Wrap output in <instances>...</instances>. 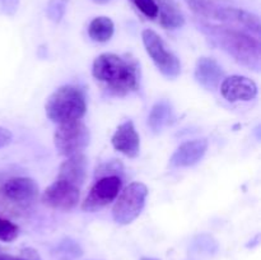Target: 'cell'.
Instances as JSON below:
<instances>
[{
	"instance_id": "6da1fadb",
	"label": "cell",
	"mask_w": 261,
	"mask_h": 260,
	"mask_svg": "<svg viewBox=\"0 0 261 260\" xmlns=\"http://www.w3.org/2000/svg\"><path fill=\"white\" fill-rule=\"evenodd\" d=\"M92 75L110 96L124 97L139 88L140 70L134 59L112 53L101 54L92 66Z\"/></svg>"
},
{
	"instance_id": "7a4b0ae2",
	"label": "cell",
	"mask_w": 261,
	"mask_h": 260,
	"mask_svg": "<svg viewBox=\"0 0 261 260\" xmlns=\"http://www.w3.org/2000/svg\"><path fill=\"white\" fill-rule=\"evenodd\" d=\"M200 27L214 45L231 55L237 63L255 71L260 70L261 46L257 38L227 25L201 23Z\"/></svg>"
},
{
	"instance_id": "3957f363",
	"label": "cell",
	"mask_w": 261,
	"mask_h": 260,
	"mask_svg": "<svg viewBox=\"0 0 261 260\" xmlns=\"http://www.w3.org/2000/svg\"><path fill=\"white\" fill-rule=\"evenodd\" d=\"M45 111L55 124L82 120L87 111V101L83 91L75 86H63L47 98Z\"/></svg>"
},
{
	"instance_id": "277c9868",
	"label": "cell",
	"mask_w": 261,
	"mask_h": 260,
	"mask_svg": "<svg viewBox=\"0 0 261 260\" xmlns=\"http://www.w3.org/2000/svg\"><path fill=\"white\" fill-rule=\"evenodd\" d=\"M148 188L143 183H132L116 198L112 208V218L120 226H126L134 222L145 205Z\"/></svg>"
},
{
	"instance_id": "5b68a950",
	"label": "cell",
	"mask_w": 261,
	"mask_h": 260,
	"mask_svg": "<svg viewBox=\"0 0 261 260\" xmlns=\"http://www.w3.org/2000/svg\"><path fill=\"white\" fill-rule=\"evenodd\" d=\"M142 40L145 51L158 70L168 79L177 78L181 73V63L177 56L168 50L162 37L153 30H144L142 32Z\"/></svg>"
},
{
	"instance_id": "8992f818",
	"label": "cell",
	"mask_w": 261,
	"mask_h": 260,
	"mask_svg": "<svg viewBox=\"0 0 261 260\" xmlns=\"http://www.w3.org/2000/svg\"><path fill=\"white\" fill-rule=\"evenodd\" d=\"M89 140V129L82 120L60 124L54 134L56 150L64 157L83 153V150L88 147Z\"/></svg>"
},
{
	"instance_id": "52a82bcc",
	"label": "cell",
	"mask_w": 261,
	"mask_h": 260,
	"mask_svg": "<svg viewBox=\"0 0 261 260\" xmlns=\"http://www.w3.org/2000/svg\"><path fill=\"white\" fill-rule=\"evenodd\" d=\"M122 188V180L117 175H106L97 180L82 203L84 212H97L109 205L119 196Z\"/></svg>"
},
{
	"instance_id": "ba28073f",
	"label": "cell",
	"mask_w": 261,
	"mask_h": 260,
	"mask_svg": "<svg viewBox=\"0 0 261 260\" xmlns=\"http://www.w3.org/2000/svg\"><path fill=\"white\" fill-rule=\"evenodd\" d=\"M81 198V188L56 178L42 194V203L46 206L56 211L68 212L78 205Z\"/></svg>"
},
{
	"instance_id": "9c48e42d",
	"label": "cell",
	"mask_w": 261,
	"mask_h": 260,
	"mask_svg": "<svg viewBox=\"0 0 261 260\" xmlns=\"http://www.w3.org/2000/svg\"><path fill=\"white\" fill-rule=\"evenodd\" d=\"M221 93L227 101H251L257 96V84L244 75L227 76L221 83Z\"/></svg>"
},
{
	"instance_id": "30bf717a",
	"label": "cell",
	"mask_w": 261,
	"mask_h": 260,
	"mask_svg": "<svg viewBox=\"0 0 261 260\" xmlns=\"http://www.w3.org/2000/svg\"><path fill=\"white\" fill-rule=\"evenodd\" d=\"M208 140L206 139H193L186 140L177 147L170 158V165L176 168L191 167L200 162L201 158L208 150Z\"/></svg>"
},
{
	"instance_id": "8fae6325",
	"label": "cell",
	"mask_w": 261,
	"mask_h": 260,
	"mask_svg": "<svg viewBox=\"0 0 261 260\" xmlns=\"http://www.w3.org/2000/svg\"><path fill=\"white\" fill-rule=\"evenodd\" d=\"M111 143L116 150L129 158H135L140 153V138L132 120L120 124L111 138Z\"/></svg>"
},
{
	"instance_id": "7c38bea8",
	"label": "cell",
	"mask_w": 261,
	"mask_h": 260,
	"mask_svg": "<svg viewBox=\"0 0 261 260\" xmlns=\"http://www.w3.org/2000/svg\"><path fill=\"white\" fill-rule=\"evenodd\" d=\"M3 195L14 203H28L38 196V185L33 178L13 177L3 185Z\"/></svg>"
},
{
	"instance_id": "4fadbf2b",
	"label": "cell",
	"mask_w": 261,
	"mask_h": 260,
	"mask_svg": "<svg viewBox=\"0 0 261 260\" xmlns=\"http://www.w3.org/2000/svg\"><path fill=\"white\" fill-rule=\"evenodd\" d=\"M223 69L219 65L218 61L213 58H200L196 61L194 78L206 89H216L221 86V81H223Z\"/></svg>"
},
{
	"instance_id": "5bb4252c",
	"label": "cell",
	"mask_w": 261,
	"mask_h": 260,
	"mask_svg": "<svg viewBox=\"0 0 261 260\" xmlns=\"http://www.w3.org/2000/svg\"><path fill=\"white\" fill-rule=\"evenodd\" d=\"M87 171H88V160L84 153H78L68 157L59 167L58 178L73 185L82 188L87 178Z\"/></svg>"
},
{
	"instance_id": "9a60e30c",
	"label": "cell",
	"mask_w": 261,
	"mask_h": 260,
	"mask_svg": "<svg viewBox=\"0 0 261 260\" xmlns=\"http://www.w3.org/2000/svg\"><path fill=\"white\" fill-rule=\"evenodd\" d=\"M158 3V22L166 30H176L182 27L185 17L176 4L175 0H157Z\"/></svg>"
},
{
	"instance_id": "2e32d148",
	"label": "cell",
	"mask_w": 261,
	"mask_h": 260,
	"mask_svg": "<svg viewBox=\"0 0 261 260\" xmlns=\"http://www.w3.org/2000/svg\"><path fill=\"white\" fill-rule=\"evenodd\" d=\"M173 119L175 116H173L172 106L168 101L162 99L153 105L149 116H148V125L154 133H160L168 125L172 124Z\"/></svg>"
},
{
	"instance_id": "e0dca14e",
	"label": "cell",
	"mask_w": 261,
	"mask_h": 260,
	"mask_svg": "<svg viewBox=\"0 0 261 260\" xmlns=\"http://www.w3.org/2000/svg\"><path fill=\"white\" fill-rule=\"evenodd\" d=\"M114 32L115 24L109 17H96L88 25V35L94 42H107Z\"/></svg>"
},
{
	"instance_id": "ac0fdd59",
	"label": "cell",
	"mask_w": 261,
	"mask_h": 260,
	"mask_svg": "<svg viewBox=\"0 0 261 260\" xmlns=\"http://www.w3.org/2000/svg\"><path fill=\"white\" fill-rule=\"evenodd\" d=\"M188 7L199 17L218 20L219 13L226 4L219 0H185Z\"/></svg>"
},
{
	"instance_id": "d6986e66",
	"label": "cell",
	"mask_w": 261,
	"mask_h": 260,
	"mask_svg": "<svg viewBox=\"0 0 261 260\" xmlns=\"http://www.w3.org/2000/svg\"><path fill=\"white\" fill-rule=\"evenodd\" d=\"M18 235H19V228L17 224L0 217V241H14Z\"/></svg>"
},
{
	"instance_id": "ffe728a7",
	"label": "cell",
	"mask_w": 261,
	"mask_h": 260,
	"mask_svg": "<svg viewBox=\"0 0 261 260\" xmlns=\"http://www.w3.org/2000/svg\"><path fill=\"white\" fill-rule=\"evenodd\" d=\"M137 9L149 19H155L158 17L157 0H132Z\"/></svg>"
},
{
	"instance_id": "44dd1931",
	"label": "cell",
	"mask_w": 261,
	"mask_h": 260,
	"mask_svg": "<svg viewBox=\"0 0 261 260\" xmlns=\"http://www.w3.org/2000/svg\"><path fill=\"white\" fill-rule=\"evenodd\" d=\"M0 260H40V255L33 249L22 250L19 256H13V255L0 254Z\"/></svg>"
},
{
	"instance_id": "7402d4cb",
	"label": "cell",
	"mask_w": 261,
	"mask_h": 260,
	"mask_svg": "<svg viewBox=\"0 0 261 260\" xmlns=\"http://www.w3.org/2000/svg\"><path fill=\"white\" fill-rule=\"evenodd\" d=\"M19 0H0V13L10 14L14 12L18 7Z\"/></svg>"
},
{
	"instance_id": "603a6c76",
	"label": "cell",
	"mask_w": 261,
	"mask_h": 260,
	"mask_svg": "<svg viewBox=\"0 0 261 260\" xmlns=\"http://www.w3.org/2000/svg\"><path fill=\"white\" fill-rule=\"evenodd\" d=\"M12 139L13 134L10 133V130L0 125V148H4L7 147V145H9Z\"/></svg>"
},
{
	"instance_id": "cb8c5ba5",
	"label": "cell",
	"mask_w": 261,
	"mask_h": 260,
	"mask_svg": "<svg viewBox=\"0 0 261 260\" xmlns=\"http://www.w3.org/2000/svg\"><path fill=\"white\" fill-rule=\"evenodd\" d=\"M140 260H158V259H154V257H142Z\"/></svg>"
},
{
	"instance_id": "d4e9b609",
	"label": "cell",
	"mask_w": 261,
	"mask_h": 260,
	"mask_svg": "<svg viewBox=\"0 0 261 260\" xmlns=\"http://www.w3.org/2000/svg\"><path fill=\"white\" fill-rule=\"evenodd\" d=\"M96 2H99V3H105V2H107V0H96Z\"/></svg>"
}]
</instances>
